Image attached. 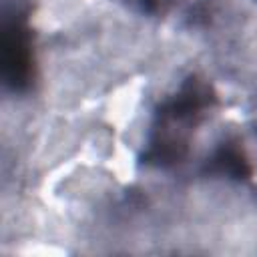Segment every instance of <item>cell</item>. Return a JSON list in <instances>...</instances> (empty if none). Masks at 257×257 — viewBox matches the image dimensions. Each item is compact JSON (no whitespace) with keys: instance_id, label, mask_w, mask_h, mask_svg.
I'll return each mask as SVG.
<instances>
[{"instance_id":"obj_1","label":"cell","mask_w":257,"mask_h":257,"mask_svg":"<svg viewBox=\"0 0 257 257\" xmlns=\"http://www.w3.org/2000/svg\"><path fill=\"white\" fill-rule=\"evenodd\" d=\"M211 100L209 86L197 78H191L171 100H167L153 124V137L145 155L147 163L157 167L179 163L187 153L191 133L203 118Z\"/></svg>"},{"instance_id":"obj_2","label":"cell","mask_w":257,"mask_h":257,"mask_svg":"<svg viewBox=\"0 0 257 257\" xmlns=\"http://www.w3.org/2000/svg\"><path fill=\"white\" fill-rule=\"evenodd\" d=\"M0 66L2 82L14 90L22 92L30 86L34 78V52H32V32L22 8L14 6L4 10L2 36H0Z\"/></svg>"},{"instance_id":"obj_3","label":"cell","mask_w":257,"mask_h":257,"mask_svg":"<svg viewBox=\"0 0 257 257\" xmlns=\"http://www.w3.org/2000/svg\"><path fill=\"white\" fill-rule=\"evenodd\" d=\"M215 167L225 173V175H231V177H245L249 173L247 165H245V159L241 157V153L231 147V145H225L213 159Z\"/></svg>"}]
</instances>
